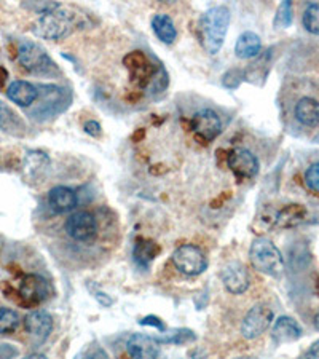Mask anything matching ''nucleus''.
Masks as SVG:
<instances>
[{"label":"nucleus","mask_w":319,"mask_h":359,"mask_svg":"<svg viewBox=\"0 0 319 359\" xmlns=\"http://www.w3.org/2000/svg\"><path fill=\"white\" fill-rule=\"evenodd\" d=\"M26 331L37 340H45L53 331V318L45 310L31 311L25 320Z\"/></svg>","instance_id":"obj_14"},{"label":"nucleus","mask_w":319,"mask_h":359,"mask_svg":"<svg viewBox=\"0 0 319 359\" xmlns=\"http://www.w3.org/2000/svg\"><path fill=\"white\" fill-rule=\"evenodd\" d=\"M295 118L305 126L319 125V101L313 97H301L295 104Z\"/></svg>","instance_id":"obj_20"},{"label":"nucleus","mask_w":319,"mask_h":359,"mask_svg":"<svg viewBox=\"0 0 319 359\" xmlns=\"http://www.w3.org/2000/svg\"><path fill=\"white\" fill-rule=\"evenodd\" d=\"M18 61L27 72L36 75H48L56 71V65L51 61L48 53L34 42H22L20 45Z\"/></svg>","instance_id":"obj_4"},{"label":"nucleus","mask_w":319,"mask_h":359,"mask_svg":"<svg viewBox=\"0 0 319 359\" xmlns=\"http://www.w3.org/2000/svg\"><path fill=\"white\" fill-rule=\"evenodd\" d=\"M80 15L71 8L60 7L53 11L42 15L36 22V34L46 40H61L79 29Z\"/></svg>","instance_id":"obj_2"},{"label":"nucleus","mask_w":319,"mask_h":359,"mask_svg":"<svg viewBox=\"0 0 319 359\" xmlns=\"http://www.w3.org/2000/svg\"><path fill=\"white\" fill-rule=\"evenodd\" d=\"M75 359H107V355L100 348H90L75 356Z\"/></svg>","instance_id":"obj_32"},{"label":"nucleus","mask_w":319,"mask_h":359,"mask_svg":"<svg viewBox=\"0 0 319 359\" xmlns=\"http://www.w3.org/2000/svg\"><path fill=\"white\" fill-rule=\"evenodd\" d=\"M64 229H66L67 235L71 236L72 240L86 243V241H91L96 236L97 222H96V217L93 216L91 212L79 211L67 219Z\"/></svg>","instance_id":"obj_10"},{"label":"nucleus","mask_w":319,"mask_h":359,"mask_svg":"<svg viewBox=\"0 0 319 359\" xmlns=\"http://www.w3.org/2000/svg\"><path fill=\"white\" fill-rule=\"evenodd\" d=\"M300 359H319V340H316L315 344L310 346V350L305 351L304 355L300 356Z\"/></svg>","instance_id":"obj_35"},{"label":"nucleus","mask_w":319,"mask_h":359,"mask_svg":"<svg viewBox=\"0 0 319 359\" xmlns=\"http://www.w3.org/2000/svg\"><path fill=\"white\" fill-rule=\"evenodd\" d=\"M123 65L130 71L133 82L141 86V88H149L150 82H152L156 71H158V67L142 51H131V53H128L123 60Z\"/></svg>","instance_id":"obj_7"},{"label":"nucleus","mask_w":319,"mask_h":359,"mask_svg":"<svg viewBox=\"0 0 319 359\" xmlns=\"http://www.w3.org/2000/svg\"><path fill=\"white\" fill-rule=\"evenodd\" d=\"M25 359H46L45 355H40V353H32V355L26 356Z\"/></svg>","instance_id":"obj_38"},{"label":"nucleus","mask_w":319,"mask_h":359,"mask_svg":"<svg viewBox=\"0 0 319 359\" xmlns=\"http://www.w3.org/2000/svg\"><path fill=\"white\" fill-rule=\"evenodd\" d=\"M249 260L255 270L269 276L278 278L284 271L281 251L275 246L273 241L266 238H257L252 243L249 249Z\"/></svg>","instance_id":"obj_3"},{"label":"nucleus","mask_w":319,"mask_h":359,"mask_svg":"<svg viewBox=\"0 0 319 359\" xmlns=\"http://www.w3.org/2000/svg\"><path fill=\"white\" fill-rule=\"evenodd\" d=\"M18 126H21L18 115H15V112L11 111L10 107H7L2 101H0V130L15 133Z\"/></svg>","instance_id":"obj_26"},{"label":"nucleus","mask_w":319,"mask_h":359,"mask_svg":"<svg viewBox=\"0 0 319 359\" xmlns=\"http://www.w3.org/2000/svg\"><path fill=\"white\" fill-rule=\"evenodd\" d=\"M301 327L299 323L291 316H281L278 318L271 329V335L276 344H289V341H295L301 337Z\"/></svg>","instance_id":"obj_16"},{"label":"nucleus","mask_w":319,"mask_h":359,"mask_svg":"<svg viewBox=\"0 0 319 359\" xmlns=\"http://www.w3.org/2000/svg\"><path fill=\"white\" fill-rule=\"evenodd\" d=\"M220 278H222V283L225 289L229 292L240 295L247 291L249 287V273L246 267L240 262H230L225 265L220 271Z\"/></svg>","instance_id":"obj_12"},{"label":"nucleus","mask_w":319,"mask_h":359,"mask_svg":"<svg viewBox=\"0 0 319 359\" xmlns=\"http://www.w3.org/2000/svg\"><path fill=\"white\" fill-rule=\"evenodd\" d=\"M273 310L265 304L254 305L251 310L247 311L245 320L241 323V334L243 337L247 340L257 339L259 335H262L266 329L271 326L273 321Z\"/></svg>","instance_id":"obj_6"},{"label":"nucleus","mask_w":319,"mask_h":359,"mask_svg":"<svg viewBox=\"0 0 319 359\" xmlns=\"http://www.w3.org/2000/svg\"><path fill=\"white\" fill-rule=\"evenodd\" d=\"M48 203L50 208L55 212H67L72 211L77 206V194L72 189L64 187V185H57L53 187L48 194Z\"/></svg>","instance_id":"obj_18"},{"label":"nucleus","mask_w":319,"mask_h":359,"mask_svg":"<svg viewBox=\"0 0 319 359\" xmlns=\"http://www.w3.org/2000/svg\"><path fill=\"white\" fill-rule=\"evenodd\" d=\"M227 165L240 182L249 181L259 172V160L255 158L251 150L243 147L230 150L227 155Z\"/></svg>","instance_id":"obj_8"},{"label":"nucleus","mask_w":319,"mask_h":359,"mask_svg":"<svg viewBox=\"0 0 319 359\" xmlns=\"http://www.w3.org/2000/svg\"><path fill=\"white\" fill-rule=\"evenodd\" d=\"M25 7L29 10H36L40 15H45V13H48V11L60 8L61 5L56 2H32V4H25Z\"/></svg>","instance_id":"obj_31"},{"label":"nucleus","mask_w":319,"mask_h":359,"mask_svg":"<svg viewBox=\"0 0 319 359\" xmlns=\"http://www.w3.org/2000/svg\"><path fill=\"white\" fill-rule=\"evenodd\" d=\"M126 350L131 359H156L160 355L158 341L144 334L131 335L126 341Z\"/></svg>","instance_id":"obj_13"},{"label":"nucleus","mask_w":319,"mask_h":359,"mask_svg":"<svg viewBox=\"0 0 319 359\" xmlns=\"http://www.w3.org/2000/svg\"><path fill=\"white\" fill-rule=\"evenodd\" d=\"M292 22V4L291 2H281L280 7L276 10L275 16V27L276 29H286L291 26Z\"/></svg>","instance_id":"obj_28"},{"label":"nucleus","mask_w":319,"mask_h":359,"mask_svg":"<svg viewBox=\"0 0 319 359\" xmlns=\"http://www.w3.org/2000/svg\"><path fill=\"white\" fill-rule=\"evenodd\" d=\"M315 327L319 331V313L315 316Z\"/></svg>","instance_id":"obj_39"},{"label":"nucleus","mask_w":319,"mask_h":359,"mask_svg":"<svg viewBox=\"0 0 319 359\" xmlns=\"http://www.w3.org/2000/svg\"><path fill=\"white\" fill-rule=\"evenodd\" d=\"M276 216L278 212H275L273 210H264L262 212H259V216L255 217V221L252 222L254 233L262 235V233H266L271 227H275Z\"/></svg>","instance_id":"obj_24"},{"label":"nucleus","mask_w":319,"mask_h":359,"mask_svg":"<svg viewBox=\"0 0 319 359\" xmlns=\"http://www.w3.org/2000/svg\"><path fill=\"white\" fill-rule=\"evenodd\" d=\"M196 337L195 334L191 331H187V329H177V331H174V334H170L166 339H160L156 340L158 344H189V341H194Z\"/></svg>","instance_id":"obj_29"},{"label":"nucleus","mask_w":319,"mask_h":359,"mask_svg":"<svg viewBox=\"0 0 319 359\" xmlns=\"http://www.w3.org/2000/svg\"><path fill=\"white\" fill-rule=\"evenodd\" d=\"M304 26L310 34L319 36V4H311L304 11Z\"/></svg>","instance_id":"obj_27"},{"label":"nucleus","mask_w":319,"mask_h":359,"mask_svg":"<svg viewBox=\"0 0 319 359\" xmlns=\"http://www.w3.org/2000/svg\"><path fill=\"white\" fill-rule=\"evenodd\" d=\"M50 168V158L48 155L40 152V150H29L25 157V165H22V170H25V176L31 181H37V179L43 177L45 172L48 171Z\"/></svg>","instance_id":"obj_17"},{"label":"nucleus","mask_w":319,"mask_h":359,"mask_svg":"<svg viewBox=\"0 0 319 359\" xmlns=\"http://www.w3.org/2000/svg\"><path fill=\"white\" fill-rule=\"evenodd\" d=\"M158 251H160V249L154 241L146 240V238H139L136 241L135 249H133V257H135V260L139 265H142V267H147V265L156 257Z\"/></svg>","instance_id":"obj_23"},{"label":"nucleus","mask_w":319,"mask_h":359,"mask_svg":"<svg viewBox=\"0 0 319 359\" xmlns=\"http://www.w3.org/2000/svg\"><path fill=\"white\" fill-rule=\"evenodd\" d=\"M260 48H262V43H260V37L255 32H243L236 39L235 53L241 60H249V57L257 56L260 53Z\"/></svg>","instance_id":"obj_21"},{"label":"nucleus","mask_w":319,"mask_h":359,"mask_svg":"<svg viewBox=\"0 0 319 359\" xmlns=\"http://www.w3.org/2000/svg\"><path fill=\"white\" fill-rule=\"evenodd\" d=\"M305 184L306 187L313 192L319 194V163L311 165L308 170L305 171Z\"/></svg>","instance_id":"obj_30"},{"label":"nucleus","mask_w":319,"mask_h":359,"mask_svg":"<svg viewBox=\"0 0 319 359\" xmlns=\"http://www.w3.org/2000/svg\"><path fill=\"white\" fill-rule=\"evenodd\" d=\"M172 264L184 275L196 276L201 275L208 267V259L201 249L195 245L179 246L172 254Z\"/></svg>","instance_id":"obj_5"},{"label":"nucleus","mask_w":319,"mask_h":359,"mask_svg":"<svg viewBox=\"0 0 319 359\" xmlns=\"http://www.w3.org/2000/svg\"><path fill=\"white\" fill-rule=\"evenodd\" d=\"M230 10L225 5H217L206 11L201 16L198 25V36L200 42L208 53L217 55L227 37L229 26H230Z\"/></svg>","instance_id":"obj_1"},{"label":"nucleus","mask_w":319,"mask_h":359,"mask_svg":"<svg viewBox=\"0 0 319 359\" xmlns=\"http://www.w3.org/2000/svg\"><path fill=\"white\" fill-rule=\"evenodd\" d=\"M308 210L304 205H287L278 211L276 225L281 229H292L308 221Z\"/></svg>","instance_id":"obj_19"},{"label":"nucleus","mask_w":319,"mask_h":359,"mask_svg":"<svg viewBox=\"0 0 319 359\" xmlns=\"http://www.w3.org/2000/svg\"><path fill=\"white\" fill-rule=\"evenodd\" d=\"M152 27H154L155 36L166 45L174 43V40L177 39V31H176V27H174V22L170 16L165 13L154 16Z\"/></svg>","instance_id":"obj_22"},{"label":"nucleus","mask_w":319,"mask_h":359,"mask_svg":"<svg viewBox=\"0 0 319 359\" xmlns=\"http://www.w3.org/2000/svg\"><path fill=\"white\" fill-rule=\"evenodd\" d=\"M7 79H8V72L5 71L4 67H0V88H2L4 83L7 82Z\"/></svg>","instance_id":"obj_36"},{"label":"nucleus","mask_w":319,"mask_h":359,"mask_svg":"<svg viewBox=\"0 0 319 359\" xmlns=\"http://www.w3.org/2000/svg\"><path fill=\"white\" fill-rule=\"evenodd\" d=\"M191 130L203 144H210L222 131V121L211 109H201L191 118Z\"/></svg>","instance_id":"obj_9"},{"label":"nucleus","mask_w":319,"mask_h":359,"mask_svg":"<svg viewBox=\"0 0 319 359\" xmlns=\"http://www.w3.org/2000/svg\"><path fill=\"white\" fill-rule=\"evenodd\" d=\"M20 326V316L11 309H0V334H11Z\"/></svg>","instance_id":"obj_25"},{"label":"nucleus","mask_w":319,"mask_h":359,"mask_svg":"<svg viewBox=\"0 0 319 359\" xmlns=\"http://www.w3.org/2000/svg\"><path fill=\"white\" fill-rule=\"evenodd\" d=\"M7 96L10 101L18 104L20 107H29L37 101L39 88L32 83L25 82V80H15V82L10 83L8 86Z\"/></svg>","instance_id":"obj_15"},{"label":"nucleus","mask_w":319,"mask_h":359,"mask_svg":"<svg viewBox=\"0 0 319 359\" xmlns=\"http://www.w3.org/2000/svg\"><path fill=\"white\" fill-rule=\"evenodd\" d=\"M142 324V326H152V327H156L158 331H165V324L161 323L160 318L156 316H147V318H142L141 321H139Z\"/></svg>","instance_id":"obj_34"},{"label":"nucleus","mask_w":319,"mask_h":359,"mask_svg":"<svg viewBox=\"0 0 319 359\" xmlns=\"http://www.w3.org/2000/svg\"><path fill=\"white\" fill-rule=\"evenodd\" d=\"M83 130H85L86 135H90L93 137H100L102 135L101 125L97 123L96 120H88V121H86V123L83 125Z\"/></svg>","instance_id":"obj_33"},{"label":"nucleus","mask_w":319,"mask_h":359,"mask_svg":"<svg viewBox=\"0 0 319 359\" xmlns=\"http://www.w3.org/2000/svg\"><path fill=\"white\" fill-rule=\"evenodd\" d=\"M144 136H146V131H144V130H137V131L135 133V135H133V141L139 142Z\"/></svg>","instance_id":"obj_37"},{"label":"nucleus","mask_w":319,"mask_h":359,"mask_svg":"<svg viewBox=\"0 0 319 359\" xmlns=\"http://www.w3.org/2000/svg\"><path fill=\"white\" fill-rule=\"evenodd\" d=\"M18 295L21 299V304L34 306L42 304L43 300L48 299L50 295V286L46 280L39 275H27L22 280Z\"/></svg>","instance_id":"obj_11"},{"label":"nucleus","mask_w":319,"mask_h":359,"mask_svg":"<svg viewBox=\"0 0 319 359\" xmlns=\"http://www.w3.org/2000/svg\"><path fill=\"white\" fill-rule=\"evenodd\" d=\"M236 359H257V358H251V356H245V358H236Z\"/></svg>","instance_id":"obj_40"}]
</instances>
